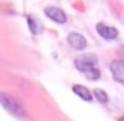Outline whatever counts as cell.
<instances>
[{"label":"cell","instance_id":"10","mask_svg":"<svg viewBox=\"0 0 124 121\" xmlns=\"http://www.w3.org/2000/svg\"><path fill=\"white\" fill-rule=\"evenodd\" d=\"M119 121H124V118H119Z\"/></svg>","mask_w":124,"mask_h":121},{"label":"cell","instance_id":"3","mask_svg":"<svg viewBox=\"0 0 124 121\" xmlns=\"http://www.w3.org/2000/svg\"><path fill=\"white\" fill-rule=\"evenodd\" d=\"M110 71H112L113 79L119 83H124V58H118L110 63Z\"/></svg>","mask_w":124,"mask_h":121},{"label":"cell","instance_id":"4","mask_svg":"<svg viewBox=\"0 0 124 121\" xmlns=\"http://www.w3.org/2000/svg\"><path fill=\"white\" fill-rule=\"evenodd\" d=\"M44 14L47 16V17H50L52 21L58 22V24H64V22L68 21L66 13H64L63 9L57 8V6H47V8L44 9Z\"/></svg>","mask_w":124,"mask_h":121},{"label":"cell","instance_id":"8","mask_svg":"<svg viewBox=\"0 0 124 121\" xmlns=\"http://www.w3.org/2000/svg\"><path fill=\"white\" fill-rule=\"evenodd\" d=\"M27 19H28V27H30L31 33L39 35L41 32H42V25H41V22L38 21L35 16H27Z\"/></svg>","mask_w":124,"mask_h":121},{"label":"cell","instance_id":"5","mask_svg":"<svg viewBox=\"0 0 124 121\" xmlns=\"http://www.w3.org/2000/svg\"><path fill=\"white\" fill-rule=\"evenodd\" d=\"M97 33L104 38V40H116L118 38V30L115 27H108V25H104V24H97L96 27Z\"/></svg>","mask_w":124,"mask_h":121},{"label":"cell","instance_id":"6","mask_svg":"<svg viewBox=\"0 0 124 121\" xmlns=\"http://www.w3.org/2000/svg\"><path fill=\"white\" fill-rule=\"evenodd\" d=\"M68 42H69L74 49H77V50H82V49L86 47V40L79 33H69L68 35Z\"/></svg>","mask_w":124,"mask_h":121},{"label":"cell","instance_id":"1","mask_svg":"<svg viewBox=\"0 0 124 121\" xmlns=\"http://www.w3.org/2000/svg\"><path fill=\"white\" fill-rule=\"evenodd\" d=\"M97 63V57L94 54H86V55H80L76 58V66L80 73H83L86 76V79L90 80H97L101 77L99 69L96 68Z\"/></svg>","mask_w":124,"mask_h":121},{"label":"cell","instance_id":"2","mask_svg":"<svg viewBox=\"0 0 124 121\" xmlns=\"http://www.w3.org/2000/svg\"><path fill=\"white\" fill-rule=\"evenodd\" d=\"M0 104H2L3 107H5L6 110H8L11 115H14V116H19V118H22V116H25V112H24V109H22L21 105H19L17 102H16L13 97H9V96H6V94H2L0 93Z\"/></svg>","mask_w":124,"mask_h":121},{"label":"cell","instance_id":"7","mask_svg":"<svg viewBox=\"0 0 124 121\" xmlns=\"http://www.w3.org/2000/svg\"><path fill=\"white\" fill-rule=\"evenodd\" d=\"M72 91L80 97V99H83V101H91V99H93L91 91L88 90V88L82 87V85H76V87H72Z\"/></svg>","mask_w":124,"mask_h":121},{"label":"cell","instance_id":"9","mask_svg":"<svg viewBox=\"0 0 124 121\" xmlns=\"http://www.w3.org/2000/svg\"><path fill=\"white\" fill-rule=\"evenodd\" d=\"M93 94L97 97V101H99V102H102V104H105L107 101H108V96H107V93H105L104 90H101V88H96Z\"/></svg>","mask_w":124,"mask_h":121}]
</instances>
